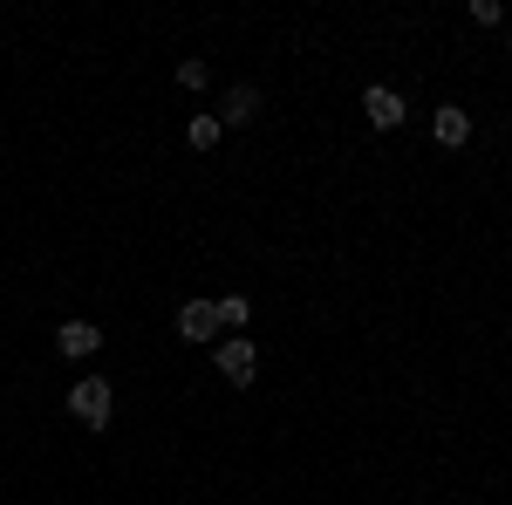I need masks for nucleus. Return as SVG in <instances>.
I'll return each instance as SVG.
<instances>
[{"label":"nucleus","instance_id":"nucleus-9","mask_svg":"<svg viewBox=\"0 0 512 505\" xmlns=\"http://www.w3.org/2000/svg\"><path fill=\"white\" fill-rule=\"evenodd\" d=\"M212 308H219V328H246V321H253V301H246V294H226V301H212Z\"/></svg>","mask_w":512,"mask_h":505},{"label":"nucleus","instance_id":"nucleus-3","mask_svg":"<svg viewBox=\"0 0 512 505\" xmlns=\"http://www.w3.org/2000/svg\"><path fill=\"white\" fill-rule=\"evenodd\" d=\"M362 117L376 123V130H396V123L410 117V103H403V96H396L390 82H369V89H362Z\"/></svg>","mask_w":512,"mask_h":505},{"label":"nucleus","instance_id":"nucleus-7","mask_svg":"<svg viewBox=\"0 0 512 505\" xmlns=\"http://www.w3.org/2000/svg\"><path fill=\"white\" fill-rule=\"evenodd\" d=\"M253 117H260V89L253 82H233L226 103H219V123H253Z\"/></svg>","mask_w":512,"mask_h":505},{"label":"nucleus","instance_id":"nucleus-2","mask_svg":"<svg viewBox=\"0 0 512 505\" xmlns=\"http://www.w3.org/2000/svg\"><path fill=\"white\" fill-rule=\"evenodd\" d=\"M219 376L233 389H246L253 376H260V349L246 342V335H233V342H219Z\"/></svg>","mask_w":512,"mask_h":505},{"label":"nucleus","instance_id":"nucleus-1","mask_svg":"<svg viewBox=\"0 0 512 505\" xmlns=\"http://www.w3.org/2000/svg\"><path fill=\"white\" fill-rule=\"evenodd\" d=\"M110 410H117V389H110V376H82V383H69V417L89 430H110Z\"/></svg>","mask_w":512,"mask_h":505},{"label":"nucleus","instance_id":"nucleus-10","mask_svg":"<svg viewBox=\"0 0 512 505\" xmlns=\"http://www.w3.org/2000/svg\"><path fill=\"white\" fill-rule=\"evenodd\" d=\"M178 82H185V89H205V82H212V62H205V55H185V62H178Z\"/></svg>","mask_w":512,"mask_h":505},{"label":"nucleus","instance_id":"nucleus-8","mask_svg":"<svg viewBox=\"0 0 512 505\" xmlns=\"http://www.w3.org/2000/svg\"><path fill=\"white\" fill-rule=\"evenodd\" d=\"M219 130H226L219 117H192V123H185V144H192V151H212V144H219Z\"/></svg>","mask_w":512,"mask_h":505},{"label":"nucleus","instance_id":"nucleus-12","mask_svg":"<svg viewBox=\"0 0 512 505\" xmlns=\"http://www.w3.org/2000/svg\"><path fill=\"white\" fill-rule=\"evenodd\" d=\"M506 55H512V35H506Z\"/></svg>","mask_w":512,"mask_h":505},{"label":"nucleus","instance_id":"nucleus-6","mask_svg":"<svg viewBox=\"0 0 512 505\" xmlns=\"http://www.w3.org/2000/svg\"><path fill=\"white\" fill-rule=\"evenodd\" d=\"M178 335L185 342H219V308L212 301H185L178 308Z\"/></svg>","mask_w":512,"mask_h":505},{"label":"nucleus","instance_id":"nucleus-11","mask_svg":"<svg viewBox=\"0 0 512 505\" xmlns=\"http://www.w3.org/2000/svg\"><path fill=\"white\" fill-rule=\"evenodd\" d=\"M465 14H472L478 28H499V21H506V0H472Z\"/></svg>","mask_w":512,"mask_h":505},{"label":"nucleus","instance_id":"nucleus-4","mask_svg":"<svg viewBox=\"0 0 512 505\" xmlns=\"http://www.w3.org/2000/svg\"><path fill=\"white\" fill-rule=\"evenodd\" d=\"M55 349L69 355V362H89V355L103 349V328H96V321H62V328H55Z\"/></svg>","mask_w":512,"mask_h":505},{"label":"nucleus","instance_id":"nucleus-5","mask_svg":"<svg viewBox=\"0 0 512 505\" xmlns=\"http://www.w3.org/2000/svg\"><path fill=\"white\" fill-rule=\"evenodd\" d=\"M431 137L444 144V151H465V144H472V117H465L458 103H437V117H431Z\"/></svg>","mask_w":512,"mask_h":505}]
</instances>
